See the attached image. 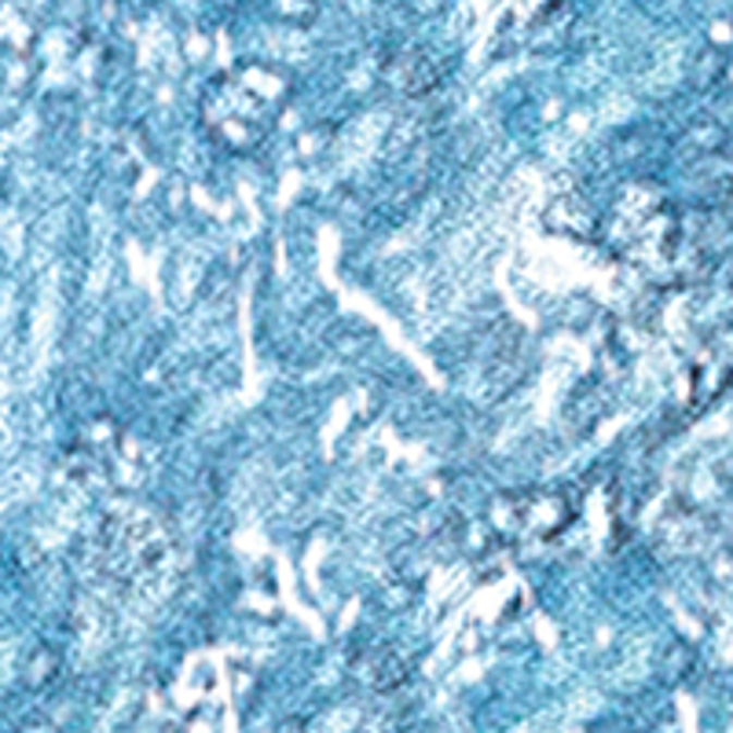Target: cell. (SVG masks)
Returning a JSON list of instances; mask_svg holds the SVG:
<instances>
[{
  "label": "cell",
  "mask_w": 733,
  "mask_h": 733,
  "mask_svg": "<svg viewBox=\"0 0 733 733\" xmlns=\"http://www.w3.org/2000/svg\"><path fill=\"white\" fill-rule=\"evenodd\" d=\"M389 77H393V82L404 88V93L422 96V93H429V88H433L437 66H433V59H429V56L411 52V56H400L396 59L393 70H389Z\"/></svg>",
  "instance_id": "4"
},
{
  "label": "cell",
  "mask_w": 733,
  "mask_h": 733,
  "mask_svg": "<svg viewBox=\"0 0 733 733\" xmlns=\"http://www.w3.org/2000/svg\"><path fill=\"white\" fill-rule=\"evenodd\" d=\"M359 671H364V675H359V679L370 682V686H375V689H393V686H400V682L407 679L404 660H400L389 646H381V649L370 652V657L364 660V668H359Z\"/></svg>",
  "instance_id": "5"
},
{
  "label": "cell",
  "mask_w": 733,
  "mask_h": 733,
  "mask_svg": "<svg viewBox=\"0 0 733 733\" xmlns=\"http://www.w3.org/2000/svg\"><path fill=\"white\" fill-rule=\"evenodd\" d=\"M290 96V77L279 66L243 63L228 70L203 99V122L220 144L249 150L268 136Z\"/></svg>",
  "instance_id": "1"
},
{
  "label": "cell",
  "mask_w": 733,
  "mask_h": 733,
  "mask_svg": "<svg viewBox=\"0 0 733 733\" xmlns=\"http://www.w3.org/2000/svg\"><path fill=\"white\" fill-rule=\"evenodd\" d=\"M576 514L579 506L576 499H569V491H510L491 503V528L506 543H543V539H558L561 532L572 528Z\"/></svg>",
  "instance_id": "2"
},
{
  "label": "cell",
  "mask_w": 733,
  "mask_h": 733,
  "mask_svg": "<svg viewBox=\"0 0 733 733\" xmlns=\"http://www.w3.org/2000/svg\"><path fill=\"white\" fill-rule=\"evenodd\" d=\"M612 239L627 257L657 260L679 249V220L668 213V203L649 187H627L612 213Z\"/></svg>",
  "instance_id": "3"
}]
</instances>
